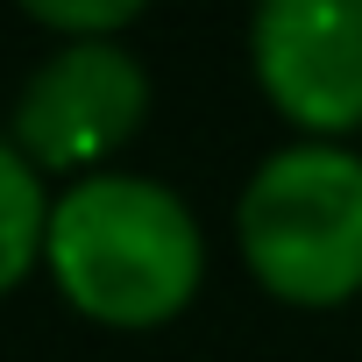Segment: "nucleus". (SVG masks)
<instances>
[{"label":"nucleus","instance_id":"obj_1","mask_svg":"<svg viewBox=\"0 0 362 362\" xmlns=\"http://www.w3.org/2000/svg\"><path fill=\"white\" fill-rule=\"evenodd\" d=\"M43 270L57 298L114 334L177 320L206 284V228L192 199L149 170H93L57 192Z\"/></svg>","mask_w":362,"mask_h":362},{"label":"nucleus","instance_id":"obj_2","mask_svg":"<svg viewBox=\"0 0 362 362\" xmlns=\"http://www.w3.org/2000/svg\"><path fill=\"white\" fill-rule=\"evenodd\" d=\"M242 270L298 313H334L362 291V149L355 142H284L235 199Z\"/></svg>","mask_w":362,"mask_h":362},{"label":"nucleus","instance_id":"obj_3","mask_svg":"<svg viewBox=\"0 0 362 362\" xmlns=\"http://www.w3.org/2000/svg\"><path fill=\"white\" fill-rule=\"evenodd\" d=\"M149 121V71L128 43H57L50 57L29 64L8 135L15 149L50 177H93L114 170V156L142 135Z\"/></svg>","mask_w":362,"mask_h":362},{"label":"nucleus","instance_id":"obj_4","mask_svg":"<svg viewBox=\"0 0 362 362\" xmlns=\"http://www.w3.org/2000/svg\"><path fill=\"white\" fill-rule=\"evenodd\" d=\"M249 71L298 142L362 128V0H249Z\"/></svg>","mask_w":362,"mask_h":362},{"label":"nucleus","instance_id":"obj_5","mask_svg":"<svg viewBox=\"0 0 362 362\" xmlns=\"http://www.w3.org/2000/svg\"><path fill=\"white\" fill-rule=\"evenodd\" d=\"M50 192H43V170L15 149L8 121H0V298H8L36 263H43V242H50Z\"/></svg>","mask_w":362,"mask_h":362},{"label":"nucleus","instance_id":"obj_6","mask_svg":"<svg viewBox=\"0 0 362 362\" xmlns=\"http://www.w3.org/2000/svg\"><path fill=\"white\" fill-rule=\"evenodd\" d=\"M15 8L57 43H121V29L149 15V0H15Z\"/></svg>","mask_w":362,"mask_h":362}]
</instances>
